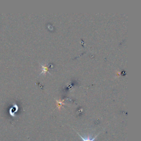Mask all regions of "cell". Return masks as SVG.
<instances>
[{
	"label": "cell",
	"instance_id": "6da1fadb",
	"mask_svg": "<svg viewBox=\"0 0 141 141\" xmlns=\"http://www.w3.org/2000/svg\"><path fill=\"white\" fill-rule=\"evenodd\" d=\"M79 136L81 137V138L83 141H94V140L95 139V138H96L97 136H95V137H92L91 136H88V137H82L81 135L79 134Z\"/></svg>",
	"mask_w": 141,
	"mask_h": 141
}]
</instances>
